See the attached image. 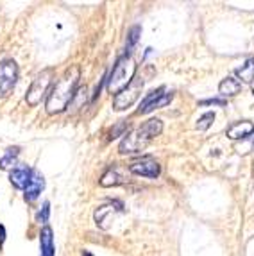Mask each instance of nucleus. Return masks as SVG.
<instances>
[{"mask_svg": "<svg viewBox=\"0 0 254 256\" xmlns=\"http://www.w3.org/2000/svg\"><path fill=\"white\" fill-rule=\"evenodd\" d=\"M82 256H94L92 252H88V251H82Z\"/></svg>", "mask_w": 254, "mask_h": 256, "instance_id": "nucleus-25", "label": "nucleus"}, {"mask_svg": "<svg viewBox=\"0 0 254 256\" xmlns=\"http://www.w3.org/2000/svg\"><path fill=\"white\" fill-rule=\"evenodd\" d=\"M40 249H42V256H56L54 233H52L50 226L42 228V233H40Z\"/></svg>", "mask_w": 254, "mask_h": 256, "instance_id": "nucleus-12", "label": "nucleus"}, {"mask_svg": "<svg viewBox=\"0 0 254 256\" xmlns=\"http://www.w3.org/2000/svg\"><path fill=\"white\" fill-rule=\"evenodd\" d=\"M254 132V124L249 120H240V122H234L228 128L226 131V136L229 140H240V138H247Z\"/></svg>", "mask_w": 254, "mask_h": 256, "instance_id": "nucleus-10", "label": "nucleus"}, {"mask_svg": "<svg viewBox=\"0 0 254 256\" xmlns=\"http://www.w3.org/2000/svg\"><path fill=\"white\" fill-rule=\"evenodd\" d=\"M32 168L27 165H16L9 174V181L14 188L18 190H26L30 183V178H32Z\"/></svg>", "mask_w": 254, "mask_h": 256, "instance_id": "nucleus-8", "label": "nucleus"}, {"mask_svg": "<svg viewBox=\"0 0 254 256\" xmlns=\"http://www.w3.org/2000/svg\"><path fill=\"white\" fill-rule=\"evenodd\" d=\"M18 79V64L13 60H6L0 63V98L8 97L14 88Z\"/></svg>", "mask_w": 254, "mask_h": 256, "instance_id": "nucleus-6", "label": "nucleus"}, {"mask_svg": "<svg viewBox=\"0 0 254 256\" xmlns=\"http://www.w3.org/2000/svg\"><path fill=\"white\" fill-rule=\"evenodd\" d=\"M126 128H127V122H120L116 128L111 129V134H110L111 140H113V138H118V136H126Z\"/></svg>", "mask_w": 254, "mask_h": 256, "instance_id": "nucleus-22", "label": "nucleus"}, {"mask_svg": "<svg viewBox=\"0 0 254 256\" xmlns=\"http://www.w3.org/2000/svg\"><path fill=\"white\" fill-rule=\"evenodd\" d=\"M163 94H165V86H160L158 90H152V92H150V94H148L147 97H145L144 100H142L140 108H138V113H140V115H144V111L147 110V108L150 106V104H152L154 100H156V98H160Z\"/></svg>", "mask_w": 254, "mask_h": 256, "instance_id": "nucleus-17", "label": "nucleus"}, {"mask_svg": "<svg viewBox=\"0 0 254 256\" xmlns=\"http://www.w3.org/2000/svg\"><path fill=\"white\" fill-rule=\"evenodd\" d=\"M80 72L77 66H72L68 70L60 81L52 86V90L47 95V111L50 115L54 113H61L64 111L70 102H72L74 95L77 92V84H79Z\"/></svg>", "mask_w": 254, "mask_h": 256, "instance_id": "nucleus-1", "label": "nucleus"}, {"mask_svg": "<svg viewBox=\"0 0 254 256\" xmlns=\"http://www.w3.org/2000/svg\"><path fill=\"white\" fill-rule=\"evenodd\" d=\"M161 131H163V122L160 118L147 120L144 126H140V128L131 132H127L126 136L122 138V142H120L118 146V152L120 154L142 152L154 138L160 136Z\"/></svg>", "mask_w": 254, "mask_h": 256, "instance_id": "nucleus-2", "label": "nucleus"}, {"mask_svg": "<svg viewBox=\"0 0 254 256\" xmlns=\"http://www.w3.org/2000/svg\"><path fill=\"white\" fill-rule=\"evenodd\" d=\"M252 147H254V144H252Z\"/></svg>", "mask_w": 254, "mask_h": 256, "instance_id": "nucleus-27", "label": "nucleus"}, {"mask_svg": "<svg viewBox=\"0 0 254 256\" xmlns=\"http://www.w3.org/2000/svg\"><path fill=\"white\" fill-rule=\"evenodd\" d=\"M43 188H45V180H43V176L40 174L38 170H34L29 186L24 190V192H26L24 194V196H26V201H29V202L36 201V199L40 197V194L43 192Z\"/></svg>", "mask_w": 254, "mask_h": 256, "instance_id": "nucleus-11", "label": "nucleus"}, {"mask_svg": "<svg viewBox=\"0 0 254 256\" xmlns=\"http://www.w3.org/2000/svg\"><path fill=\"white\" fill-rule=\"evenodd\" d=\"M142 90H144V79H136L134 77L131 81V84L113 97V110L124 111L127 108H131L142 95Z\"/></svg>", "mask_w": 254, "mask_h": 256, "instance_id": "nucleus-5", "label": "nucleus"}, {"mask_svg": "<svg viewBox=\"0 0 254 256\" xmlns=\"http://www.w3.org/2000/svg\"><path fill=\"white\" fill-rule=\"evenodd\" d=\"M226 104H228L226 98H208V100H200L199 106H220V108H224Z\"/></svg>", "mask_w": 254, "mask_h": 256, "instance_id": "nucleus-23", "label": "nucleus"}, {"mask_svg": "<svg viewBox=\"0 0 254 256\" xmlns=\"http://www.w3.org/2000/svg\"><path fill=\"white\" fill-rule=\"evenodd\" d=\"M114 212H124L122 202L114 201L106 206H100V208L95 212V222H97V226H100L102 230H108V228H110V220L114 215Z\"/></svg>", "mask_w": 254, "mask_h": 256, "instance_id": "nucleus-9", "label": "nucleus"}, {"mask_svg": "<svg viewBox=\"0 0 254 256\" xmlns=\"http://www.w3.org/2000/svg\"><path fill=\"white\" fill-rule=\"evenodd\" d=\"M136 74V61L132 60L131 54H126L124 58H120L114 64V68L111 70L110 77L106 79L108 82V90L111 94H120L124 88L131 84V81L134 79Z\"/></svg>", "mask_w": 254, "mask_h": 256, "instance_id": "nucleus-3", "label": "nucleus"}, {"mask_svg": "<svg viewBox=\"0 0 254 256\" xmlns=\"http://www.w3.org/2000/svg\"><path fill=\"white\" fill-rule=\"evenodd\" d=\"M140 34H142V27L140 26H134L129 29V32H127V42H126V50H132V47H134L136 43H138V40H140ZM126 52V54H127Z\"/></svg>", "mask_w": 254, "mask_h": 256, "instance_id": "nucleus-19", "label": "nucleus"}, {"mask_svg": "<svg viewBox=\"0 0 254 256\" xmlns=\"http://www.w3.org/2000/svg\"><path fill=\"white\" fill-rule=\"evenodd\" d=\"M252 94H254V88H252Z\"/></svg>", "mask_w": 254, "mask_h": 256, "instance_id": "nucleus-26", "label": "nucleus"}, {"mask_svg": "<svg viewBox=\"0 0 254 256\" xmlns=\"http://www.w3.org/2000/svg\"><path fill=\"white\" fill-rule=\"evenodd\" d=\"M126 183V178L124 174L120 172L118 166H110L100 178V186H118V184Z\"/></svg>", "mask_w": 254, "mask_h": 256, "instance_id": "nucleus-13", "label": "nucleus"}, {"mask_svg": "<svg viewBox=\"0 0 254 256\" xmlns=\"http://www.w3.org/2000/svg\"><path fill=\"white\" fill-rule=\"evenodd\" d=\"M52 77H54V72L52 70H43L42 74L36 76V79L30 84L29 92H27V104L29 106H38L42 102V98L48 94V88L52 84Z\"/></svg>", "mask_w": 254, "mask_h": 256, "instance_id": "nucleus-4", "label": "nucleus"}, {"mask_svg": "<svg viewBox=\"0 0 254 256\" xmlns=\"http://www.w3.org/2000/svg\"><path fill=\"white\" fill-rule=\"evenodd\" d=\"M172 98H174V94H170V92H168V94H163L160 98H156V100H154V102L144 111V115H145V113H150V111H154V110H160V108L168 106V104L172 102Z\"/></svg>", "mask_w": 254, "mask_h": 256, "instance_id": "nucleus-18", "label": "nucleus"}, {"mask_svg": "<svg viewBox=\"0 0 254 256\" xmlns=\"http://www.w3.org/2000/svg\"><path fill=\"white\" fill-rule=\"evenodd\" d=\"M242 90V82L234 77H226L224 81L218 84V92H220L222 97H234L236 94H240Z\"/></svg>", "mask_w": 254, "mask_h": 256, "instance_id": "nucleus-14", "label": "nucleus"}, {"mask_svg": "<svg viewBox=\"0 0 254 256\" xmlns=\"http://www.w3.org/2000/svg\"><path fill=\"white\" fill-rule=\"evenodd\" d=\"M6 242V228L0 224V246H4Z\"/></svg>", "mask_w": 254, "mask_h": 256, "instance_id": "nucleus-24", "label": "nucleus"}, {"mask_svg": "<svg viewBox=\"0 0 254 256\" xmlns=\"http://www.w3.org/2000/svg\"><path fill=\"white\" fill-rule=\"evenodd\" d=\"M129 172L134 176H142V178H150V180H156L161 172V166L156 160L152 158H142L138 162L131 163L129 165Z\"/></svg>", "mask_w": 254, "mask_h": 256, "instance_id": "nucleus-7", "label": "nucleus"}, {"mask_svg": "<svg viewBox=\"0 0 254 256\" xmlns=\"http://www.w3.org/2000/svg\"><path fill=\"white\" fill-rule=\"evenodd\" d=\"M18 154H20V147H9L4 156L0 158V168H2V170H9V168L13 170Z\"/></svg>", "mask_w": 254, "mask_h": 256, "instance_id": "nucleus-15", "label": "nucleus"}, {"mask_svg": "<svg viewBox=\"0 0 254 256\" xmlns=\"http://www.w3.org/2000/svg\"><path fill=\"white\" fill-rule=\"evenodd\" d=\"M236 76L242 82H247V84H250V82L254 81V60L252 58L247 60L246 63L236 70Z\"/></svg>", "mask_w": 254, "mask_h": 256, "instance_id": "nucleus-16", "label": "nucleus"}, {"mask_svg": "<svg viewBox=\"0 0 254 256\" xmlns=\"http://www.w3.org/2000/svg\"><path fill=\"white\" fill-rule=\"evenodd\" d=\"M48 217H50V202L45 201L42 206V210L36 214V222H40V224H43V226H47Z\"/></svg>", "mask_w": 254, "mask_h": 256, "instance_id": "nucleus-20", "label": "nucleus"}, {"mask_svg": "<svg viewBox=\"0 0 254 256\" xmlns=\"http://www.w3.org/2000/svg\"><path fill=\"white\" fill-rule=\"evenodd\" d=\"M213 120H215V113L208 111V113H204V115L197 120V129H199V131H206V129L213 124Z\"/></svg>", "mask_w": 254, "mask_h": 256, "instance_id": "nucleus-21", "label": "nucleus"}]
</instances>
